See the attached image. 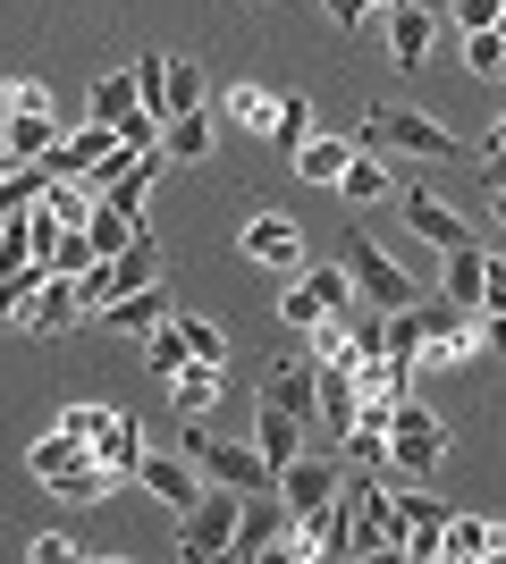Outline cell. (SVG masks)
<instances>
[{"label": "cell", "mask_w": 506, "mask_h": 564, "mask_svg": "<svg viewBox=\"0 0 506 564\" xmlns=\"http://www.w3.org/2000/svg\"><path fill=\"white\" fill-rule=\"evenodd\" d=\"M489 186H506V152H489Z\"/></svg>", "instance_id": "cell-45"}, {"label": "cell", "mask_w": 506, "mask_h": 564, "mask_svg": "<svg viewBox=\"0 0 506 564\" xmlns=\"http://www.w3.org/2000/svg\"><path fill=\"white\" fill-rule=\"evenodd\" d=\"M482 270H489V253L473 245V236H464L456 253H448V304H456L464 321H482V312H489V295H482Z\"/></svg>", "instance_id": "cell-18"}, {"label": "cell", "mask_w": 506, "mask_h": 564, "mask_svg": "<svg viewBox=\"0 0 506 564\" xmlns=\"http://www.w3.org/2000/svg\"><path fill=\"white\" fill-rule=\"evenodd\" d=\"M337 194H346V203H380V194H397V186H388V169L372 161V152H355L346 177H337Z\"/></svg>", "instance_id": "cell-30"}, {"label": "cell", "mask_w": 506, "mask_h": 564, "mask_svg": "<svg viewBox=\"0 0 506 564\" xmlns=\"http://www.w3.org/2000/svg\"><path fill=\"white\" fill-rule=\"evenodd\" d=\"M144 362H152V371H186V329H177V312H169V321H161V329H152L144 337Z\"/></svg>", "instance_id": "cell-33"}, {"label": "cell", "mask_w": 506, "mask_h": 564, "mask_svg": "<svg viewBox=\"0 0 506 564\" xmlns=\"http://www.w3.org/2000/svg\"><path fill=\"white\" fill-rule=\"evenodd\" d=\"M85 236H94V253L110 261V253H127V245H136V212H119V203H94V219H85Z\"/></svg>", "instance_id": "cell-26"}, {"label": "cell", "mask_w": 506, "mask_h": 564, "mask_svg": "<svg viewBox=\"0 0 506 564\" xmlns=\"http://www.w3.org/2000/svg\"><path fill=\"white\" fill-rule=\"evenodd\" d=\"M279 321H288V329H321V321H330L321 286H313V279H304V286H288V295H279Z\"/></svg>", "instance_id": "cell-35"}, {"label": "cell", "mask_w": 506, "mask_h": 564, "mask_svg": "<svg viewBox=\"0 0 506 564\" xmlns=\"http://www.w3.org/2000/svg\"><path fill=\"white\" fill-rule=\"evenodd\" d=\"M136 480H144L152 497H161L169 514H186L194 497H203V471H194V455L177 447V455H161V447H144V464H136Z\"/></svg>", "instance_id": "cell-9"}, {"label": "cell", "mask_w": 506, "mask_h": 564, "mask_svg": "<svg viewBox=\"0 0 506 564\" xmlns=\"http://www.w3.org/2000/svg\"><path fill=\"white\" fill-rule=\"evenodd\" d=\"M110 143H119V127H101V118H94V127H68V135L43 152V177H85V169H94Z\"/></svg>", "instance_id": "cell-15"}, {"label": "cell", "mask_w": 506, "mask_h": 564, "mask_svg": "<svg viewBox=\"0 0 506 564\" xmlns=\"http://www.w3.org/2000/svg\"><path fill=\"white\" fill-rule=\"evenodd\" d=\"M439 556H448V564H506V522H489V514H448Z\"/></svg>", "instance_id": "cell-10"}, {"label": "cell", "mask_w": 506, "mask_h": 564, "mask_svg": "<svg viewBox=\"0 0 506 564\" xmlns=\"http://www.w3.org/2000/svg\"><path fill=\"white\" fill-rule=\"evenodd\" d=\"M482 295H489V312L506 304V261H498V253H489V270H482Z\"/></svg>", "instance_id": "cell-43"}, {"label": "cell", "mask_w": 506, "mask_h": 564, "mask_svg": "<svg viewBox=\"0 0 506 564\" xmlns=\"http://www.w3.org/2000/svg\"><path fill=\"white\" fill-rule=\"evenodd\" d=\"M262 404H279V413H295V422H313V413H321V371H313V362H279L270 388H262Z\"/></svg>", "instance_id": "cell-19"}, {"label": "cell", "mask_w": 506, "mask_h": 564, "mask_svg": "<svg viewBox=\"0 0 506 564\" xmlns=\"http://www.w3.org/2000/svg\"><path fill=\"white\" fill-rule=\"evenodd\" d=\"M9 169H18V152H9V135H0V177H9Z\"/></svg>", "instance_id": "cell-47"}, {"label": "cell", "mask_w": 506, "mask_h": 564, "mask_svg": "<svg viewBox=\"0 0 506 564\" xmlns=\"http://www.w3.org/2000/svg\"><path fill=\"white\" fill-rule=\"evenodd\" d=\"M464 68H473V76H506V25L464 34Z\"/></svg>", "instance_id": "cell-34"}, {"label": "cell", "mask_w": 506, "mask_h": 564, "mask_svg": "<svg viewBox=\"0 0 506 564\" xmlns=\"http://www.w3.org/2000/svg\"><path fill=\"white\" fill-rule=\"evenodd\" d=\"M254 447H262L270 464H295V455H304V422L279 413V404H262V413H254Z\"/></svg>", "instance_id": "cell-22"}, {"label": "cell", "mask_w": 506, "mask_h": 564, "mask_svg": "<svg viewBox=\"0 0 506 564\" xmlns=\"http://www.w3.org/2000/svg\"><path fill=\"white\" fill-rule=\"evenodd\" d=\"M397 212H406V228L422 236V245H439V253H456V245H464V219L448 212L439 194H413V186H406V203H397Z\"/></svg>", "instance_id": "cell-20"}, {"label": "cell", "mask_w": 506, "mask_h": 564, "mask_svg": "<svg viewBox=\"0 0 506 564\" xmlns=\"http://www.w3.org/2000/svg\"><path fill=\"white\" fill-rule=\"evenodd\" d=\"M177 110H203V68L194 59H169V118Z\"/></svg>", "instance_id": "cell-37"}, {"label": "cell", "mask_w": 506, "mask_h": 564, "mask_svg": "<svg viewBox=\"0 0 506 564\" xmlns=\"http://www.w3.org/2000/svg\"><path fill=\"white\" fill-rule=\"evenodd\" d=\"M169 312H177V295H169V279H152V286H127V295H110V304H101V321H110V329H127V337H152Z\"/></svg>", "instance_id": "cell-12"}, {"label": "cell", "mask_w": 506, "mask_h": 564, "mask_svg": "<svg viewBox=\"0 0 506 564\" xmlns=\"http://www.w3.org/2000/svg\"><path fill=\"white\" fill-rule=\"evenodd\" d=\"M330 18L346 25V34H355V25H372V18H380V0H330Z\"/></svg>", "instance_id": "cell-41"}, {"label": "cell", "mask_w": 506, "mask_h": 564, "mask_svg": "<svg viewBox=\"0 0 506 564\" xmlns=\"http://www.w3.org/2000/svg\"><path fill=\"white\" fill-rule=\"evenodd\" d=\"M363 152H413V161H456L464 143L448 135V127H431L422 110H388V101H380V110L363 118Z\"/></svg>", "instance_id": "cell-5"}, {"label": "cell", "mask_w": 506, "mask_h": 564, "mask_svg": "<svg viewBox=\"0 0 506 564\" xmlns=\"http://www.w3.org/2000/svg\"><path fill=\"white\" fill-rule=\"evenodd\" d=\"M101 422H110V404H68L51 430H68V438H85V447H94V430H101Z\"/></svg>", "instance_id": "cell-38"}, {"label": "cell", "mask_w": 506, "mask_h": 564, "mask_svg": "<svg viewBox=\"0 0 506 564\" xmlns=\"http://www.w3.org/2000/svg\"><path fill=\"white\" fill-rule=\"evenodd\" d=\"M489 212H498V219H506V186H489Z\"/></svg>", "instance_id": "cell-48"}, {"label": "cell", "mask_w": 506, "mask_h": 564, "mask_svg": "<svg viewBox=\"0 0 506 564\" xmlns=\"http://www.w3.org/2000/svg\"><path fill=\"white\" fill-rule=\"evenodd\" d=\"M136 110H144V94H136V68H127V76H101V85H94V118H101V127H127Z\"/></svg>", "instance_id": "cell-27"}, {"label": "cell", "mask_w": 506, "mask_h": 564, "mask_svg": "<svg viewBox=\"0 0 506 564\" xmlns=\"http://www.w3.org/2000/svg\"><path fill=\"white\" fill-rule=\"evenodd\" d=\"M506 0H456V34H482V25H498Z\"/></svg>", "instance_id": "cell-39"}, {"label": "cell", "mask_w": 506, "mask_h": 564, "mask_svg": "<svg viewBox=\"0 0 506 564\" xmlns=\"http://www.w3.org/2000/svg\"><path fill=\"white\" fill-rule=\"evenodd\" d=\"M388 9H406V0H380V18H388Z\"/></svg>", "instance_id": "cell-49"}, {"label": "cell", "mask_w": 506, "mask_h": 564, "mask_svg": "<svg viewBox=\"0 0 506 564\" xmlns=\"http://www.w3.org/2000/svg\"><path fill=\"white\" fill-rule=\"evenodd\" d=\"M304 135H313V101H304V94H279V118H270V143H279V152H295Z\"/></svg>", "instance_id": "cell-32"}, {"label": "cell", "mask_w": 506, "mask_h": 564, "mask_svg": "<svg viewBox=\"0 0 506 564\" xmlns=\"http://www.w3.org/2000/svg\"><path fill=\"white\" fill-rule=\"evenodd\" d=\"M489 152H506V110H498V127H489Z\"/></svg>", "instance_id": "cell-46"}, {"label": "cell", "mask_w": 506, "mask_h": 564, "mask_svg": "<svg viewBox=\"0 0 506 564\" xmlns=\"http://www.w3.org/2000/svg\"><path fill=\"white\" fill-rule=\"evenodd\" d=\"M51 270L43 261H9V270H0V321H18L25 304H34V286H43Z\"/></svg>", "instance_id": "cell-28"}, {"label": "cell", "mask_w": 506, "mask_h": 564, "mask_svg": "<svg viewBox=\"0 0 506 564\" xmlns=\"http://www.w3.org/2000/svg\"><path fill=\"white\" fill-rule=\"evenodd\" d=\"M346 506H355V556H406V514L388 497L380 471H355L346 480Z\"/></svg>", "instance_id": "cell-4"}, {"label": "cell", "mask_w": 506, "mask_h": 564, "mask_svg": "<svg viewBox=\"0 0 506 564\" xmlns=\"http://www.w3.org/2000/svg\"><path fill=\"white\" fill-rule=\"evenodd\" d=\"M169 397H177V413H212V404H219V362H186V371H169Z\"/></svg>", "instance_id": "cell-25"}, {"label": "cell", "mask_w": 506, "mask_h": 564, "mask_svg": "<svg viewBox=\"0 0 506 564\" xmlns=\"http://www.w3.org/2000/svg\"><path fill=\"white\" fill-rule=\"evenodd\" d=\"M431 43H439V18L422 9V0L388 9V59H397V68H422V59H431Z\"/></svg>", "instance_id": "cell-17"}, {"label": "cell", "mask_w": 506, "mask_h": 564, "mask_svg": "<svg viewBox=\"0 0 506 564\" xmlns=\"http://www.w3.org/2000/svg\"><path fill=\"white\" fill-rule=\"evenodd\" d=\"M355 152H363V143H346V135H304V143H295V177H313V186H337Z\"/></svg>", "instance_id": "cell-21"}, {"label": "cell", "mask_w": 506, "mask_h": 564, "mask_svg": "<svg viewBox=\"0 0 506 564\" xmlns=\"http://www.w3.org/2000/svg\"><path fill=\"white\" fill-rule=\"evenodd\" d=\"M186 455L203 471H212V480H228V489H270V480H279V464H270L262 447H228V438H212V430H203V413H186Z\"/></svg>", "instance_id": "cell-7"}, {"label": "cell", "mask_w": 506, "mask_h": 564, "mask_svg": "<svg viewBox=\"0 0 506 564\" xmlns=\"http://www.w3.org/2000/svg\"><path fill=\"white\" fill-rule=\"evenodd\" d=\"M228 118H245V127H262V135H270V118H279V94H270V85H237V94H228Z\"/></svg>", "instance_id": "cell-36"}, {"label": "cell", "mask_w": 506, "mask_h": 564, "mask_svg": "<svg viewBox=\"0 0 506 564\" xmlns=\"http://www.w3.org/2000/svg\"><path fill=\"white\" fill-rule=\"evenodd\" d=\"M288 522H295V506L279 497V480L254 489V497H245V514H237V556H270V547L288 540Z\"/></svg>", "instance_id": "cell-8"}, {"label": "cell", "mask_w": 506, "mask_h": 564, "mask_svg": "<svg viewBox=\"0 0 506 564\" xmlns=\"http://www.w3.org/2000/svg\"><path fill=\"white\" fill-rule=\"evenodd\" d=\"M94 236H85V228H60V245H51V253H43V270H60V279H85V270H94Z\"/></svg>", "instance_id": "cell-29"}, {"label": "cell", "mask_w": 506, "mask_h": 564, "mask_svg": "<svg viewBox=\"0 0 506 564\" xmlns=\"http://www.w3.org/2000/svg\"><path fill=\"white\" fill-rule=\"evenodd\" d=\"M337 261H346V279H355V295H363L372 312H406V304H422V286H413V279H406V270H397V261H388L363 228L337 236Z\"/></svg>", "instance_id": "cell-2"}, {"label": "cell", "mask_w": 506, "mask_h": 564, "mask_svg": "<svg viewBox=\"0 0 506 564\" xmlns=\"http://www.w3.org/2000/svg\"><path fill=\"white\" fill-rule=\"evenodd\" d=\"M473 329H482V346H489V354H506V304H498V312H482Z\"/></svg>", "instance_id": "cell-42"}, {"label": "cell", "mask_w": 506, "mask_h": 564, "mask_svg": "<svg viewBox=\"0 0 506 564\" xmlns=\"http://www.w3.org/2000/svg\"><path fill=\"white\" fill-rule=\"evenodd\" d=\"M94 464L110 471V480H136V464H144V422H136V413H110V422L94 430Z\"/></svg>", "instance_id": "cell-16"}, {"label": "cell", "mask_w": 506, "mask_h": 564, "mask_svg": "<svg viewBox=\"0 0 506 564\" xmlns=\"http://www.w3.org/2000/svg\"><path fill=\"white\" fill-rule=\"evenodd\" d=\"M237 514H245V489L212 480V489L177 514V522H186V531H177V547H186V556H237Z\"/></svg>", "instance_id": "cell-6"}, {"label": "cell", "mask_w": 506, "mask_h": 564, "mask_svg": "<svg viewBox=\"0 0 506 564\" xmlns=\"http://www.w3.org/2000/svg\"><path fill=\"white\" fill-rule=\"evenodd\" d=\"M337 489H346V480H337V464H321V455H295V464H279V497H288L295 514H321Z\"/></svg>", "instance_id": "cell-14"}, {"label": "cell", "mask_w": 506, "mask_h": 564, "mask_svg": "<svg viewBox=\"0 0 506 564\" xmlns=\"http://www.w3.org/2000/svg\"><path fill=\"white\" fill-rule=\"evenodd\" d=\"M245 261H262V270H288V261H304V228H295L288 212L245 219Z\"/></svg>", "instance_id": "cell-13"}, {"label": "cell", "mask_w": 506, "mask_h": 564, "mask_svg": "<svg viewBox=\"0 0 506 564\" xmlns=\"http://www.w3.org/2000/svg\"><path fill=\"white\" fill-rule=\"evenodd\" d=\"M85 556V547L68 540V531H43V540H34V564H76Z\"/></svg>", "instance_id": "cell-40"}, {"label": "cell", "mask_w": 506, "mask_h": 564, "mask_svg": "<svg viewBox=\"0 0 506 564\" xmlns=\"http://www.w3.org/2000/svg\"><path fill=\"white\" fill-rule=\"evenodd\" d=\"M161 152H169V161H203V152H212V118H203V110L161 118Z\"/></svg>", "instance_id": "cell-24"}, {"label": "cell", "mask_w": 506, "mask_h": 564, "mask_svg": "<svg viewBox=\"0 0 506 564\" xmlns=\"http://www.w3.org/2000/svg\"><path fill=\"white\" fill-rule=\"evenodd\" d=\"M76 321H85V295H76V279H60V270H51V279L34 286V304L18 312V329H34V337H68Z\"/></svg>", "instance_id": "cell-11"}, {"label": "cell", "mask_w": 506, "mask_h": 564, "mask_svg": "<svg viewBox=\"0 0 506 564\" xmlns=\"http://www.w3.org/2000/svg\"><path fill=\"white\" fill-rule=\"evenodd\" d=\"M25 471L43 480V489H60V497H76V506H94V497H110L119 480L94 464V447L85 438H68V430H51V438H34L25 447Z\"/></svg>", "instance_id": "cell-1"}, {"label": "cell", "mask_w": 506, "mask_h": 564, "mask_svg": "<svg viewBox=\"0 0 506 564\" xmlns=\"http://www.w3.org/2000/svg\"><path fill=\"white\" fill-rule=\"evenodd\" d=\"M406 556L413 564H439V531H406Z\"/></svg>", "instance_id": "cell-44"}, {"label": "cell", "mask_w": 506, "mask_h": 564, "mask_svg": "<svg viewBox=\"0 0 506 564\" xmlns=\"http://www.w3.org/2000/svg\"><path fill=\"white\" fill-rule=\"evenodd\" d=\"M439 464H448V422H439L431 404L397 397V413H388V471H406V480H431Z\"/></svg>", "instance_id": "cell-3"}, {"label": "cell", "mask_w": 506, "mask_h": 564, "mask_svg": "<svg viewBox=\"0 0 506 564\" xmlns=\"http://www.w3.org/2000/svg\"><path fill=\"white\" fill-rule=\"evenodd\" d=\"M177 329H186V362H219V371H228V329H219V321L177 312Z\"/></svg>", "instance_id": "cell-31"}, {"label": "cell", "mask_w": 506, "mask_h": 564, "mask_svg": "<svg viewBox=\"0 0 506 564\" xmlns=\"http://www.w3.org/2000/svg\"><path fill=\"white\" fill-rule=\"evenodd\" d=\"M0 135H9L18 161H43L51 143H60V127H51V110H9V118H0Z\"/></svg>", "instance_id": "cell-23"}]
</instances>
